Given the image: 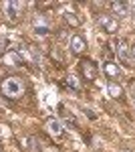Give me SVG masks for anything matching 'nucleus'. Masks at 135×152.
I'll list each match as a JSON object with an SVG mask.
<instances>
[{
	"label": "nucleus",
	"mask_w": 135,
	"mask_h": 152,
	"mask_svg": "<svg viewBox=\"0 0 135 152\" xmlns=\"http://www.w3.org/2000/svg\"><path fill=\"white\" fill-rule=\"evenodd\" d=\"M99 26H101L105 33H115L119 28V23L113 18V16H101L99 18Z\"/></svg>",
	"instance_id": "nucleus-5"
},
{
	"label": "nucleus",
	"mask_w": 135,
	"mask_h": 152,
	"mask_svg": "<svg viewBox=\"0 0 135 152\" xmlns=\"http://www.w3.org/2000/svg\"><path fill=\"white\" fill-rule=\"evenodd\" d=\"M46 130H48V134H51V136L61 138L65 126H63V122H61L58 118H48V120H46Z\"/></svg>",
	"instance_id": "nucleus-2"
},
{
	"label": "nucleus",
	"mask_w": 135,
	"mask_h": 152,
	"mask_svg": "<svg viewBox=\"0 0 135 152\" xmlns=\"http://www.w3.org/2000/svg\"><path fill=\"white\" fill-rule=\"evenodd\" d=\"M85 47H87V43H85V39L83 37H79V35H73L71 37V51L73 53H83L85 51Z\"/></svg>",
	"instance_id": "nucleus-6"
},
{
	"label": "nucleus",
	"mask_w": 135,
	"mask_h": 152,
	"mask_svg": "<svg viewBox=\"0 0 135 152\" xmlns=\"http://www.w3.org/2000/svg\"><path fill=\"white\" fill-rule=\"evenodd\" d=\"M103 69H105V73H107L109 77H119V75H121V71H119V67H117V65H115L113 61H107Z\"/></svg>",
	"instance_id": "nucleus-9"
},
{
	"label": "nucleus",
	"mask_w": 135,
	"mask_h": 152,
	"mask_svg": "<svg viewBox=\"0 0 135 152\" xmlns=\"http://www.w3.org/2000/svg\"><path fill=\"white\" fill-rule=\"evenodd\" d=\"M131 63H135V45L131 47Z\"/></svg>",
	"instance_id": "nucleus-16"
},
{
	"label": "nucleus",
	"mask_w": 135,
	"mask_h": 152,
	"mask_svg": "<svg viewBox=\"0 0 135 152\" xmlns=\"http://www.w3.org/2000/svg\"><path fill=\"white\" fill-rule=\"evenodd\" d=\"M107 94L111 95V97H121V85H117V83H107Z\"/></svg>",
	"instance_id": "nucleus-10"
},
{
	"label": "nucleus",
	"mask_w": 135,
	"mask_h": 152,
	"mask_svg": "<svg viewBox=\"0 0 135 152\" xmlns=\"http://www.w3.org/2000/svg\"><path fill=\"white\" fill-rule=\"evenodd\" d=\"M63 16H65V20H67V23H71L73 26H79V24H81V20L75 16V14H73V10H65V12H63Z\"/></svg>",
	"instance_id": "nucleus-12"
},
{
	"label": "nucleus",
	"mask_w": 135,
	"mask_h": 152,
	"mask_svg": "<svg viewBox=\"0 0 135 152\" xmlns=\"http://www.w3.org/2000/svg\"><path fill=\"white\" fill-rule=\"evenodd\" d=\"M123 152H127V150H123Z\"/></svg>",
	"instance_id": "nucleus-18"
},
{
	"label": "nucleus",
	"mask_w": 135,
	"mask_h": 152,
	"mask_svg": "<svg viewBox=\"0 0 135 152\" xmlns=\"http://www.w3.org/2000/svg\"><path fill=\"white\" fill-rule=\"evenodd\" d=\"M115 51H117V55L121 61H127V63H131V53H129V49H127V41H115Z\"/></svg>",
	"instance_id": "nucleus-4"
},
{
	"label": "nucleus",
	"mask_w": 135,
	"mask_h": 152,
	"mask_svg": "<svg viewBox=\"0 0 135 152\" xmlns=\"http://www.w3.org/2000/svg\"><path fill=\"white\" fill-rule=\"evenodd\" d=\"M8 39H4V37H0V57L2 55H6V51H8Z\"/></svg>",
	"instance_id": "nucleus-14"
},
{
	"label": "nucleus",
	"mask_w": 135,
	"mask_h": 152,
	"mask_svg": "<svg viewBox=\"0 0 135 152\" xmlns=\"http://www.w3.org/2000/svg\"><path fill=\"white\" fill-rule=\"evenodd\" d=\"M81 69H83V75H85L87 79H95V77H97V69H95L93 61H83Z\"/></svg>",
	"instance_id": "nucleus-8"
},
{
	"label": "nucleus",
	"mask_w": 135,
	"mask_h": 152,
	"mask_svg": "<svg viewBox=\"0 0 135 152\" xmlns=\"http://www.w3.org/2000/svg\"><path fill=\"white\" fill-rule=\"evenodd\" d=\"M133 105H135V95H133Z\"/></svg>",
	"instance_id": "nucleus-17"
},
{
	"label": "nucleus",
	"mask_w": 135,
	"mask_h": 152,
	"mask_svg": "<svg viewBox=\"0 0 135 152\" xmlns=\"http://www.w3.org/2000/svg\"><path fill=\"white\" fill-rule=\"evenodd\" d=\"M67 85H71L73 89H79V81H77V77H75V75H69V77H67Z\"/></svg>",
	"instance_id": "nucleus-15"
},
{
	"label": "nucleus",
	"mask_w": 135,
	"mask_h": 152,
	"mask_svg": "<svg viewBox=\"0 0 135 152\" xmlns=\"http://www.w3.org/2000/svg\"><path fill=\"white\" fill-rule=\"evenodd\" d=\"M4 63H6V65H10V67L18 65V53H6V57H4Z\"/></svg>",
	"instance_id": "nucleus-13"
},
{
	"label": "nucleus",
	"mask_w": 135,
	"mask_h": 152,
	"mask_svg": "<svg viewBox=\"0 0 135 152\" xmlns=\"http://www.w3.org/2000/svg\"><path fill=\"white\" fill-rule=\"evenodd\" d=\"M111 8L115 14H119V16H127L129 14V8H131V4L129 2H111Z\"/></svg>",
	"instance_id": "nucleus-7"
},
{
	"label": "nucleus",
	"mask_w": 135,
	"mask_h": 152,
	"mask_svg": "<svg viewBox=\"0 0 135 152\" xmlns=\"http://www.w3.org/2000/svg\"><path fill=\"white\" fill-rule=\"evenodd\" d=\"M0 91L4 97H10V99H16V97H20L24 94V85L20 79H16V77H6L4 81L0 83Z\"/></svg>",
	"instance_id": "nucleus-1"
},
{
	"label": "nucleus",
	"mask_w": 135,
	"mask_h": 152,
	"mask_svg": "<svg viewBox=\"0 0 135 152\" xmlns=\"http://www.w3.org/2000/svg\"><path fill=\"white\" fill-rule=\"evenodd\" d=\"M20 8H22V2H18V0H10V2H6V4H4L6 18H8V20H16V18H18Z\"/></svg>",
	"instance_id": "nucleus-3"
},
{
	"label": "nucleus",
	"mask_w": 135,
	"mask_h": 152,
	"mask_svg": "<svg viewBox=\"0 0 135 152\" xmlns=\"http://www.w3.org/2000/svg\"><path fill=\"white\" fill-rule=\"evenodd\" d=\"M24 148L28 152H40V144H38L36 138H28V140L24 142Z\"/></svg>",
	"instance_id": "nucleus-11"
}]
</instances>
